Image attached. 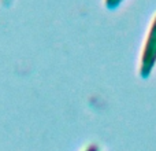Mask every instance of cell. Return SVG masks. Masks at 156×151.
Wrapping results in <instances>:
<instances>
[{"instance_id":"1","label":"cell","mask_w":156,"mask_h":151,"mask_svg":"<svg viewBox=\"0 0 156 151\" xmlns=\"http://www.w3.org/2000/svg\"><path fill=\"white\" fill-rule=\"evenodd\" d=\"M156 63V17L151 25L148 37H147L145 46L143 48L141 55V65H140V74L141 77H148L151 74Z\"/></svg>"},{"instance_id":"2","label":"cell","mask_w":156,"mask_h":151,"mask_svg":"<svg viewBox=\"0 0 156 151\" xmlns=\"http://www.w3.org/2000/svg\"><path fill=\"white\" fill-rule=\"evenodd\" d=\"M121 2H123V0H105V6L108 8H116L121 4Z\"/></svg>"},{"instance_id":"3","label":"cell","mask_w":156,"mask_h":151,"mask_svg":"<svg viewBox=\"0 0 156 151\" xmlns=\"http://www.w3.org/2000/svg\"><path fill=\"white\" fill-rule=\"evenodd\" d=\"M85 151H99L97 150V147H94V146H90V147H88Z\"/></svg>"}]
</instances>
